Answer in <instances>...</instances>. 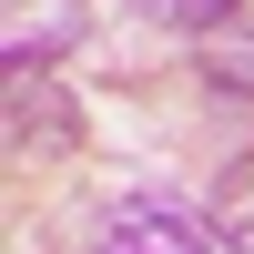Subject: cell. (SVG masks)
Instances as JSON below:
<instances>
[{
    "instance_id": "5b68a950",
    "label": "cell",
    "mask_w": 254,
    "mask_h": 254,
    "mask_svg": "<svg viewBox=\"0 0 254 254\" xmlns=\"http://www.w3.org/2000/svg\"><path fill=\"white\" fill-rule=\"evenodd\" d=\"M122 10H142V20H163V31H224V20L244 10V0H122Z\"/></svg>"
},
{
    "instance_id": "277c9868",
    "label": "cell",
    "mask_w": 254,
    "mask_h": 254,
    "mask_svg": "<svg viewBox=\"0 0 254 254\" xmlns=\"http://www.w3.org/2000/svg\"><path fill=\"white\" fill-rule=\"evenodd\" d=\"M203 214H214V244H224V254H254V153L224 163V183H214Z\"/></svg>"
},
{
    "instance_id": "7a4b0ae2",
    "label": "cell",
    "mask_w": 254,
    "mask_h": 254,
    "mask_svg": "<svg viewBox=\"0 0 254 254\" xmlns=\"http://www.w3.org/2000/svg\"><path fill=\"white\" fill-rule=\"evenodd\" d=\"M102 254H214V224H183L173 203H112Z\"/></svg>"
},
{
    "instance_id": "3957f363",
    "label": "cell",
    "mask_w": 254,
    "mask_h": 254,
    "mask_svg": "<svg viewBox=\"0 0 254 254\" xmlns=\"http://www.w3.org/2000/svg\"><path fill=\"white\" fill-rule=\"evenodd\" d=\"M0 41L10 61H61L81 41V0H0Z\"/></svg>"
},
{
    "instance_id": "6da1fadb",
    "label": "cell",
    "mask_w": 254,
    "mask_h": 254,
    "mask_svg": "<svg viewBox=\"0 0 254 254\" xmlns=\"http://www.w3.org/2000/svg\"><path fill=\"white\" fill-rule=\"evenodd\" d=\"M71 142H81V112L51 81V61H10V153H71Z\"/></svg>"
}]
</instances>
